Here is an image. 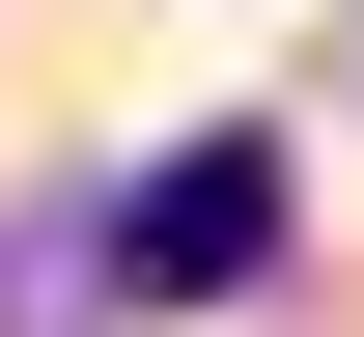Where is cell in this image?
Masks as SVG:
<instances>
[{
  "mask_svg": "<svg viewBox=\"0 0 364 337\" xmlns=\"http://www.w3.org/2000/svg\"><path fill=\"white\" fill-rule=\"evenodd\" d=\"M252 253H280V141H168V169L85 225V281H112V309H225Z\"/></svg>",
  "mask_w": 364,
  "mask_h": 337,
  "instance_id": "1",
  "label": "cell"
},
{
  "mask_svg": "<svg viewBox=\"0 0 364 337\" xmlns=\"http://www.w3.org/2000/svg\"><path fill=\"white\" fill-rule=\"evenodd\" d=\"M112 281H85V225H28V253H0V337H85Z\"/></svg>",
  "mask_w": 364,
  "mask_h": 337,
  "instance_id": "2",
  "label": "cell"
}]
</instances>
